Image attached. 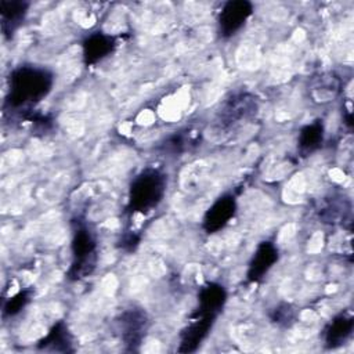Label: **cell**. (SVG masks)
<instances>
[{"instance_id":"7a4b0ae2","label":"cell","mask_w":354,"mask_h":354,"mask_svg":"<svg viewBox=\"0 0 354 354\" xmlns=\"http://www.w3.org/2000/svg\"><path fill=\"white\" fill-rule=\"evenodd\" d=\"M131 191H133L131 202L138 209H147L149 206H153L159 201L163 192V188L158 176L152 173V174L141 176L136 181L134 188Z\"/></svg>"},{"instance_id":"277c9868","label":"cell","mask_w":354,"mask_h":354,"mask_svg":"<svg viewBox=\"0 0 354 354\" xmlns=\"http://www.w3.org/2000/svg\"><path fill=\"white\" fill-rule=\"evenodd\" d=\"M25 4L19 1H1V18H3V26L10 22L11 25L17 24L24 14H25Z\"/></svg>"},{"instance_id":"6da1fadb","label":"cell","mask_w":354,"mask_h":354,"mask_svg":"<svg viewBox=\"0 0 354 354\" xmlns=\"http://www.w3.org/2000/svg\"><path fill=\"white\" fill-rule=\"evenodd\" d=\"M47 77L44 72L36 69H19L12 77V101L14 102H26L35 101L46 94Z\"/></svg>"},{"instance_id":"3957f363","label":"cell","mask_w":354,"mask_h":354,"mask_svg":"<svg viewBox=\"0 0 354 354\" xmlns=\"http://www.w3.org/2000/svg\"><path fill=\"white\" fill-rule=\"evenodd\" d=\"M252 12V6L248 1H230L224 6L220 14V26L224 33L238 30Z\"/></svg>"}]
</instances>
